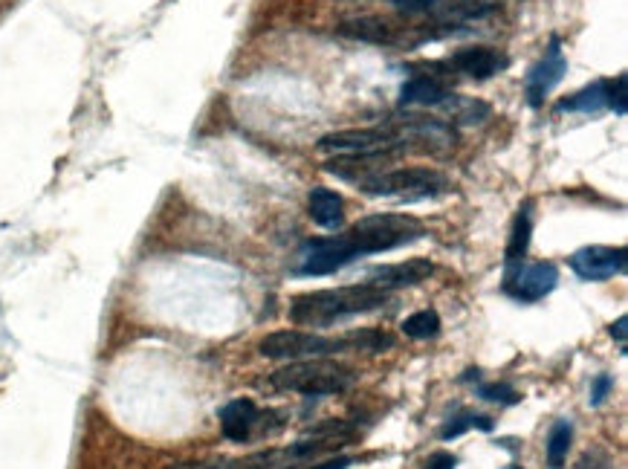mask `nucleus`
I'll return each instance as SVG.
<instances>
[{
    "mask_svg": "<svg viewBox=\"0 0 628 469\" xmlns=\"http://www.w3.org/2000/svg\"><path fill=\"white\" fill-rule=\"evenodd\" d=\"M307 209H310V221L322 229H339L345 223V200L342 194L325 189V186H316L310 192L307 200Z\"/></svg>",
    "mask_w": 628,
    "mask_h": 469,
    "instance_id": "nucleus-16",
    "label": "nucleus"
},
{
    "mask_svg": "<svg viewBox=\"0 0 628 469\" xmlns=\"http://www.w3.org/2000/svg\"><path fill=\"white\" fill-rule=\"evenodd\" d=\"M559 284V267L553 261H536V264H519L504 278V293L521 304L542 302Z\"/></svg>",
    "mask_w": 628,
    "mask_h": 469,
    "instance_id": "nucleus-9",
    "label": "nucleus"
},
{
    "mask_svg": "<svg viewBox=\"0 0 628 469\" xmlns=\"http://www.w3.org/2000/svg\"><path fill=\"white\" fill-rule=\"evenodd\" d=\"M391 299L388 290H380L374 284H348L333 290H316L304 293L290 302V322L299 328H330L342 319H351L359 313L380 310Z\"/></svg>",
    "mask_w": 628,
    "mask_h": 469,
    "instance_id": "nucleus-2",
    "label": "nucleus"
},
{
    "mask_svg": "<svg viewBox=\"0 0 628 469\" xmlns=\"http://www.w3.org/2000/svg\"><path fill=\"white\" fill-rule=\"evenodd\" d=\"M388 3L403 15H423V12H435L443 0H388Z\"/></svg>",
    "mask_w": 628,
    "mask_h": 469,
    "instance_id": "nucleus-25",
    "label": "nucleus"
},
{
    "mask_svg": "<svg viewBox=\"0 0 628 469\" xmlns=\"http://www.w3.org/2000/svg\"><path fill=\"white\" fill-rule=\"evenodd\" d=\"M568 73V58L562 53V41L559 35L550 38L545 56L539 58L530 70H527V79H524V93H527V105L530 108H542L545 99L553 93V87H559L562 79Z\"/></svg>",
    "mask_w": 628,
    "mask_h": 469,
    "instance_id": "nucleus-8",
    "label": "nucleus"
},
{
    "mask_svg": "<svg viewBox=\"0 0 628 469\" xmlns=\"http://www.w3.org/2000/svg\"><path fill=\"white\" fill-rule=\"evenodd\" d=\"M273 412H261L249 397H238L220 409V432L232 443H246L255 438V432L267 429V417Z\"/></svg>",
    "mask_w": 628,
    "mask_h": 469,
    "instance_id": "nucleus-11",
    "label": "nucleus"
},
{
    "mask_svg": "<svg viewBox=\"0 0 628 469\" xmlns=\"http://www.w3.org/2000/svg\"><path fill=\"white\" fill-rule=\"evenodd\" d=\"M574 469H611V458L605 452H600V449H591V452H585L576 461Z\"/></svg>",
    "mask_w": 628,
    "mask_h": 469,
    "instance_id": "nucleus-27",
    "label": "nucleus"
},
{
    "mask_svg": "<svg viewBox=\"0 0 628 469\" xmlns=\"http://www.w3.org/2000/svg\"><path fill=\"white\" fill-rule=\"evenodd\" d=\"M458 467V458L452 455V452H432L429 458H426V464L423 469H455Z\"/></svg>",
    "mask_w": 628,
    "mask_h": 469,
    "instance_id": "nucleus-28",
    "label": "nucleus"
},
{
    "mask_svg": "<svg viewBox=\"0 0 628 469\" xmlns=\"http://www.w3.org/2000/svg\"><path fill=\"white\" fill-rule=\"evenodd\" d=\"M406 142L394 125L377 128H345L319 139V151L333 157H394Z\"/></svg>",
    "mask_w": 628,
    "mask_h": 469,
    "instance_id": "nucleus-6",
    "label": "nucleus"
},
{
    "mask_svg": "<svg viewBox=\"0 0 628 469\" xmlns=\"http://www.w3.org/2000/svg\"><path fill=\"white\" fill-rule=\"evenodd\" d=\"M426 238L423 223L411 215H371L356 221L348 232L333 238H313L301 247V264L296 276H330L345 270L356 258L391 252Z\"/></svg>",
    "mask_w": 628,
    "mask_h": 469,
    "instance_id": "nucleus-1",
    "label": "nucleus"
},
{
    "mask_svg": "<svg viewBox=\"0 0 628 469\" xmlns=\"http://www.w3.org/2000/svg\"><path fill=\"white\" fill-rule=\"evenodd\" d=\"M391 345V336L383 331H354L345 336H322L313 331H275L258 342L261 357L267 359H325L345 351H383Z\"/></svg>",
    "mask_w": 628,
    "mask_h": 469,
    "instance_id": "nucleus-3",
    "label": "nucleus"
},
{
    "mask_svg": "<svg viewBox=\"0 0 628 469\" xmlns=\"http://www.w3.org/2000/svg\"><path fill=\"white\" fill-rule=\"evenodd\" d=\"M626 325H628V319L626 316H620L611 328H608V333H611V339H617V345H620V351L626 354Z\"/></svg>",
    "mask_w": 628,
    "mask_h": 469,
    "instance_id": "nucleus-30",
    "label": "nucleus"
},
{
    "mask_svg": "<svg viewBox=\"0 0 628 469\" xmlns=\"http://www.w3.org/2000/svg\"><path fill=\"white\" fill-rule=\"evenodd\" d=\"M626 73H620L614 82H608V108L617 113V116H626Z\"/></svg>",
    "mask_w": 628,
    "mask_h": 469,
    "instance_id": "nucleus-24",
    "label": "nucleus"
},
{
    "mask_svg": "<svg viewBox=\"0 0 628 469\" xmlns=\"http://www.w3.org/2000/svg\"><path fill=\"white\" fill-rule=\"evenodd\" d=\"M440 108L452 116V122H461V125H484L492 113L487 102H478V99H469V96H458V93H452Z\"/></svg>",
    "mask_w": 628,
    "mask_h": 469,
    "instance_id": "nucleus-20",
    "label": "nucleus"
},
{
    "mask_svg": "<svg viewBox=\"0 0 628 469\" xmlns=\"http://www.w3.org/2000/svg\"><path fill=\"white\" fill-rule=\"evenodd\" d=\"M571 443H574V423H571V420H556V423L550 426V435H547L545 443L547 467L565 469L568 452H571Z\"/></svg>",
    "mask_w": 628,
    "mask_h": 469,
    "instance_id": "nucleus-19",
    "label": "nucleus"
},
{
    "mask_svg": "<svg viewBox=\"0 0 628 469\" xmlns=\"http://www.w3.org/2000/svg\"><path fill=\"white\" fill-rule=\"evenodd\" d=\"M478 397L487 403H498V406H516L521 400V394L510 383H481Z\"/></svg>",
    "mask_w": 628,
    "mask_h": 469,
    "instance_id": "nucleus-23",
    "label": "nucleus"
},
{
    "mask_svg": "<svg viewBox=\"0 0 628 469\" xmlns=\"http://www.w3.org/2000/svg\"><path fill=\"white\" fill-rule=\"evenodd\" d=\"M336 32L342 38H351V41H362V44H377V47H391V44H400V35L394 32V27L377 18V15H362V18H351L345 24H339Z\"/></svg>",
    "mask_w": 628,
    "mask_h": 469,
    "instance_id": "nucleus-15",
    "label": "nucleus"
},
{
    "mask_svg": "<svg viewBox=\"0 0 628 469\" xmlns=\"http://www.w3.org/2000/svg\"><path fill=\"white\" fill-rule=\"evenodd\" d=\"M611 391H614V377H611V374H597L594 383H591V397H588V403H591V406H602L605 397H608Z\"/></svg>",
    "mask_w": 628,
    "mask_h": 469,
    "instance_id": "nucleus-26",
    "label": "nucleus"
},
{
    "mask_svg": "<svg viewBox=\"0 0 628 469\" xmlns=\"http://www.w3.org/2000/svg\"><path fill=\"white\" fill-rule=\"evenodd\" d=\"M559 113H602L608 111V82H594L588 87H582L579 93H574L571 99H562L556 105Z\"/></svg>",
    "mask_w": 628,
    "mask_h": 469,
    "instance_id": "nucleus-18",
    "label": "nucleus"
},
{
    "mask_svg": "<svg viewBox=\"0 0 628 469\" xmlns=\"http://www.w3.org/2000/svg\"><path fill=\"white\" fill-rule=\"evenodd\" d=\"M356 374L333 359H299L270 374L273 391H293L304 397H330L354 386Z\"/></svg>",
    "mask_w": 628,
    "mask_h": 469,
    "instance_id": "nucleus-4",
    "label": "nucleus"
},
{
    "mask_svg": "<svg viewBox=\"0 0 628 469\" xmlns=\"http://www.w3.org/2000/svg\"><path fill=\"white\" fill-rule=\"evenodd\" d=\"M530 232H533V215H530V203H524L513 221V229H510V241H507V249H504V267L507 273L516 270L527 249H530Z\"/></svg>",
    "mask_w": 628,
    "mask_h": 469,
    "instance_id": "nucleus-17",
    "label": "nucleus"
},
{
    "mask_svg": "<svg viewBox=\"0 0 628 469\" xmlns=\"http://www.w3.org/2000/svg\"><path fill=\"white\" fill-rule=\"evenodd\" d=\"M452 96L449 84L437 79L435 73L411 76L409 82L400 87V105L403 108H440Z\"/></svg>",
    "mask_w": 628,
    "mask_h": 469,
    "instance_id": "nucleus-14",
    "label": "nucleus"
},
{
    "mask_svg": "<svg viewBox=\"0 0 628 469\" xmlns=\"http://www.w3.org/2000/svg\"><path fill=\"white\" fill-rule=\"evenodd\" d=\"M469 429H481V432H492L495 429V420L490 414L478 412H458L455 417H449L440 429V441H452V438H461Z\"/></svg>",
    "mask_w": 628,
    "mask_h": 469,
    "instance_id": "nucleus-21",
    "label": "nucleus"
},
{
    "mask_svg": "<svg viewBox=\"0 0 628 469\" xmlns=\"http://www.w3.org/2000/svg\"><path fill=\"white\" fill-rule=\"evenodd\" d=\"M432 273H435V264L429 258H409V261H400V264L374 267L365 281L391 293V290H400V287H414V284L426 281Z\"/></svg>",
    "mask_w": 628,
    "mask_h": 469,
    "instance_id": "nucleus-13",
    "label": "nucleus"
},
{
    "mask_svg": "<svg viewBox=\"0 0 628 469\" xmlns=\"http://www.w3.org/2000/svg\"><path fill=\"white\" fill-rule=\"evenodd\" d=\"M571 270L582 281H608L614 276H623L628 267V252L626 247H582L576 249L574 255L568 258Z\"/></svg>",
    "mask_w": 628,
    "mask_h": 469,
    "instance_id": "nucleus-10",
    "label": "nucleus"
},
{
    "mask_svg": "<svg viewBox=\"0 0 628 469\" xmlns=\"http://www.w3.org/2000/svg\"><path fill=\"white\" fill-rule=\"evenodd\" d=\"M330 441H299L284 449H261L246 458H220V461H192V464H171L165 469H299L296 464L304 458H316Z\"/></svg>",
    "mask_w": 628,
    "mask_h": 469,
    "instance_id": "nucleus-7",
    "label": "nucleus"
},
{
    "mask_svg": "<svg viewBox=\"0 0 628 469\" xmlns=\"http://www.w3.org/2000/svg\"><path fill=\"white\" fill-rule=\"evenodd\" d=\"M356 186L368 197L400 200V203L435 200L440 194L449 192L446 174H440L435 168H383V171L359 180Z\"/></svg>",
    "mask_w": 628,
    "mask_h": 469,
    "instance_id": "nucleus-5",
    "label": "nucleus"
},
{
    "mask_svg": "<svg viewBox=\"0 0 628 469\" xmlns=\"http://www.w3.org/2000/svg\"><path fill=\"white\" fill-rule=\"evenodd\" d=\"M510 64V58L504 56L501 50L495 47H484V44H475V47H464L458 50L455 56L449 58V67L458 70L466 79H475V82H484L492 79L498 73H504Z\"/></svg>",
    "mask_w": 628,
    "mask_h": 469,
    "instance_id": "nucleus-12",
    "label": "nucleus"
},
{
    "mask_svg": "<svg viewBox=\"0 0 628 469\" xmlns=\"http://www.w3.org/2000/svg\"><path fill=\"white\" fill-rule=\"evenodd\" d=\"M356 461L351 455H339V458H328V461H316L310 467H299V469H348L354 467Z\"/></svg>",
    "mask_w": 628,
    "mask_h": 469,
    "instance_id": "nucleus-29",
    "label": "nucleus"
},
{
    "mask_svg": "<svg viewBox=\"0 0 628 469\" xmlns=\"http://www.w3.org/2000/svg\"><path fill=\"white\" fill-rule=\"evenodd\" d=\"M504 469H521V467H516V464H510V467H504Z\"/></svg>",
    "mask_w": 628,
    "mask_h": 469,
    "instance_id": "nucleus-31",
    "label": "nucleus"
},
{
    "mask_svg": "<svg viewBox=\"0 0 628 469\" xmlns=\"http://www.w3.org/2000/svg\"><path fill=\"white\" fill-rule=\"evenodd\" d=\"M400 331L409 339H435L440 333V316H437V310H417L409 319H403Z\"/></svg>",
    "mask_w": 628,
    "mask_h": 469,
    "instance_id": "nucleus-22",
    "label": "nucleus"
}]
</instances>
